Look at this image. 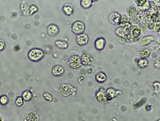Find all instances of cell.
<instances>
[{
  "label": "cell",
  "mask_w": 160,
  "mask_h": 121,
  "mask_svg": "<svg viewBox=\"0 0 160 121\" xmlns=\"http://www.w3.org/2000/svg\"><path fill=\"white\" fill-rule=\"evenodd\" d=\"M28 58L33 62H39L43 60L44 57V52L39 48H33L28 53Z\"/></svg>",
  "instance_id": "1"
},
{
  "label": "cell",
  "mask_w": 160,
  "mask_h": 121,
  "mask_svg": "<svg viewBox=\"0 0 160 121\" xmlns=\"http://www.w3.org/2000/svg\"><path fill=\"white\" fill-rule=\"evenodd\" d=\"M142 35L138 25H132L130 26L129 28V38L128 40L132 41H137L141 38Z\"/></svg>",
  "instance_id": "2"
},
{
  "label": "cell",
  "mask_w": 160,
  "mask_h": 121,
  "mask_svg": "<svg viewBox=\"0 0 160 121\" xmlns=\"http://www.w3.org/2000/svg\"><path fill=\"white\" fill-rule=\"evenodd\" d=\"M71 30L72 32L76 36L81 35L85 32V24L81 21H76L74 22L72 24Z\"/></svg>",
  "instance_id": "3"
},
{
  "label": "cell",
  "mask_w": 160,
  "mask_h": 121,
  "mask_svg": "<svg viewBox=\"0 0 160 121\" xmlns=\"http://www.w3.org/2000/svg\"><path fill=\"white\" fill-rule=\"evenodd\" d=\"M68 65L72 69H77L82 66L81 58L80 56L74 55L70 56L68 61Z\"/></svg>",
  "instance_id": "4"
},
{
  "label": "cell",
  "mask_w": 160,
  "mask_h": 121,
  "mask_svg": "<svg viewBox=\"0 0 160 121\" xmlns=\"http://www.w3.org/2000/svg\"><path fill=\"white\" fill-rule=\"evenodd\" d=\"M95 97L97 101L103 104H107L109 101L112 100L106 94V91L104 90V89H100L97 91L95 94Z\"/></svg>",
  "instance_id": "5"
},
{
  "label": "cell",
  "mask_w": 160,
  "mask_h": 121,
  "mask_svg": "<svg viewBox=\"0 0 160 121\" xmlns=\"http://www.w3.org/2000/svg\"><path fill=\"white\" fill-rule=\"evenodd\" d=\"M74 89L71 85L64 84L60 87V92L63 96H68L72 94Z\"/></svg>",
  "instance_id": "6"
},
{
  "label": "cell",
  "mask_w": 160,
  "mask_h": 121,
  "mask_svg": "<svg viewBox=\"0 0 160 121\" xmlns=\"http://www.w3.org/2000/svg\"><path fill=\"white\" fill-rule=\"evenodd\" d=\"M108 20L112 25H120L121 24V14L118 12H112L108 16Z\"/></svg>",
  "instance_id": "7"
},
{
  "label": "cell",
  "mask_w": 160,
  "mask_h": 121,
  "mask_svg": "<svg viewBox=\"0 0 160 121\" xmlns=\"http://www.w3.org/2000/svg\"><path fill=\"white\" fill-rule=\"evenodd\" d=\"M46 32L50 36L54 37L56 36L60 33V28L56 24H50L47 27Z\"/></svg>",
  "instance_id": "8"
},
{
  "label": "cell",
  "mask_w": 160,
  "mask_h": 121,
  "mask_svg": "<svg viewBox=\"0 0 160 121\" xmlns=\"http://www.w3.org/2000/svg\"><path fill=\"white\" fill-rule=\"evenodd\" d=\"M89 40L88 36L85 33L77 35L76 38V42L79 46H84L86 45L88 43Z\"/></svg>",
  "instance_id": "9"
},
{
  "label": "cell",
  "mask_w": 160,
  "mask_h": 121,
  "mask_svg": "<svg viewBox=\"0 0 160 121\" xmlns=\"http://www.w3.org/2000/svg\"><path fill=\"white\" fill-rule=\"evenodd\" d=\"M65 73V69L62 66L56 65L53 67L52 73L56 77H60L62 76Z\"/></svg>",
  "instance_id": "10"
},
{
  "label": "cell",
  "mask_w": 160,
  "mask_h": 121,
  "mask_svg": "<svg viewBox=\"0 0 160 121\" xmlns=\"http://www.w3.org/2000/svg\"><path fill=\"white\" fill-rule=\"evenodd\" d=\"M106 43V40L103 37L97 38L94 42L95 48L97 51H102L105 48Z\"/></svg>",
  "instance_id": "11"
},
{
  "label": "cell",
  "mask_w": 160,
  "mask_h": 121,
  "mask_svg": "<svg viewBox=\"0 0 160 121\" xmlns=\"http://www.w3.org/2000/svg\"><path fill=\"white\" fill-rule=\"evenodd\" d=\"M82 65L84 66L91 65L93 61V58L90 54L88 53L83 54L81 57Z\"/></svg>",
  "instance_id": "12"
},
{
  "label": "cell",
  "mask_w": 160,
  "mask_h": 121,
  "mask_svg": "<svg viewBox=\"0 0 160 121\" xmlns=\"http://www.w3.org/2000/svg\"><path fill=\"white\" fill-rule=\"evenodd\" d=\"M154 41V37L152 35L145 36L139 41V44L141 46H147Z\"/></svg>",
  "instance_id": "13"
},
{
  "label": "cell",
  "mask_w": 160,
  "mask_h": 121,
  "mask_svg": "<svg viewBox=\"0 0 160 121\" xmlns=\"http://www.w3.org/2000/svg\"><path fill=\"white\" fill-rule=\"evenodd\" d=\"M62 10L66 15L70 16L73 14L74 9L72 4L68 3L62 7Z\"/></svg>",
  "instance_id": "14"
},
{
  "label": "cell",
  "mask_w": 160,
  "mask_h": 121,
  "mask_svg": "<svg viewBox=\"0 0 160 121\" xmlns=\"http://www.w3.org/2000/svg\"><path fill=\"white\" fill-rule=\"evenodd\" d=\"M95 79L97 83L102 84L106 82L107 77L106 74L103 72H99L98 73H97L95 75Z\"/></svg>",
  "instance_id": "15"
},
{
  "label": "cell",
  "mask_w": 160,
  "mask_h": 121,
  "mask_svg": "<svg viewBox=\"0 0 160 121\" xmlns=\"http://www.w3.org/2000/svg\"><path fill=\"white\" fill-rule=\"evenodd\" d=\"M126 13H127L128 16H129L130 17L136 16L138 13L136 6L134 4L130 5L126 9Z\"/></svg>",
  "instance_id": "16"
},
{
  "label": "cell",
  "mask_w": 160,
  "mask_h": 121,
  "mask_svg": "<svg viewBox=\"0 0 160 121\" xmlns=\"http://www.w3.org/2000/svg\"><path fill=\"white\" fill-rule=\"evenodd\" d=\"M55 46L60 50H66L69 47V45L66 41L61 40H57L54 42Z\"/></svg>",
  "instance_id": "17"
},
{
  "label": "cell",
  "mask_w": 160,
  "mask_h": 121,
  "mask_svg": "<svg viewBox=\"0 0 160 121\" xmlns=\"http://www.w3.org/2000/svg\"><path fill=\"white\" fill-rule=\"evenodd\" d=\"M106 93L107 96L111 99L121 94L120 91L116 90V89L113 88H109L107 89L106 90Z\"/></svg>",
  "instance_id": "18"
},
{
  "label": "cell",
  "mask_w": 160,
  "mask_h": 121,
  "mask_svg": "<svg viewBox=\"0 0 160 121\" xmlns=\"http://www.w3.org/2000/svg\"><path fill=\"white\" fill-rule=\"evenodd\" d=\"M21 97L25 102H30L32 100L33 98V95L32 92L31 91L29 90L24 91L22 93Z\"/></svg>",
  "instance_id": "19"
},
{
  "label": "cell",
  "mask_w": 160,
  "mask_h": 121,
  "mask_svg": "<svg viewBox=\"0 0 160 121\" xmlns=\"http://www.w3.org/2000/svg\"><path fill=\"white\" fill-rule=\"evenodd\" d=\"M26 121H38L39 116L35 112H29L26 116Z\"/></svg>",
  "instance_id": "20"
},
{
  "label": "cell",
  "mask_w": 160,
  "mask_h": 121,
  "mask_svg": "<svg viewBox=\"0 0 160 121\" xmlns=\"http://www.w3.org/2000/svg\"><path fill=\"white\" fill-rule=\"evenodd\" d=\"M93 1L92 0H81L80 5L83 9H88L92 6Z\"/></svg>",
  "instance_id": "21"
},
{
  "label": "cell",
  "mask_w": 160,
  "mask_h": 121,
  "mask_svg": "<svg viewBox=\"0 0 160 121\" xmlns=\"http://www.w3.org/2000/svg\"><path fill=\"white\" fill-rule=\"evenodd\" d=\"M137 65L138 68L141 69H144L146 68L149 65V62L147 59H140L137 62Z\"/></svg>",
  "instance_id": "22"
},
{
  "label": "cell",
  "mask_w": 160,
  "mask_h": 121,
  "mask_svg": "<svg viewBox=\"0 0 160 121\" xmlns=\"http://www.w3.org/2000/svg\"><path fill=\"white\" fill-rule=\"evenodd\" d=\"M140 55L141 56L142 59H147V58L149 57L151 54V50L148 48L142 49V50L140 51Z\"/></svg>",
  "instance_id": "23"
},
{
  "label": "cell",
  "mask_w": 160,
  "mask_h": 121,
  "mask_svg": "<svg viewBox=\"0 0 160 121\" xmlns=\"http://www.w3.org/2000/svg\"><path fill=\"white\" fill-rule=\"evenodd\" d=\"M10 102V99L7 95H2L0 96V105L5 106L7 105Z\"/></svg>",
  "instance_id": "24"
},
{
  "label": "cell",
  "mask_w": 160,
  "mask_h": 121,
  "mask_svg": "<svg viewBox=\"0 0 160 121\" xmlns=\"http://www.w3.org/2000/svg\"><path fill=\"white\" fill-rule=\"evenodd\" d=\"M135 3L136 5L138 7H140L142 9H144L145 8L146 5L147 3H148V1L146 0H143V1H135Z\"/></svg>",
  "instance_id": "25"
},
{
  "label": "cell",
  "mask_w": 160,
  "mask_h": 121,
  "mask_svg": "<svg viewBox=\"0 0 160 121\" xmlns=\"http://www.w3.org/2000/svg\"><path fill=\"white\" fill-rule=\"evenodd\" d=\"M43 96L44 100L48 102H52L54 99V97L52 96V95L49 92H46L44 93Z\"/></svg>",
  "instance_id": "26"
},
{
  "label": "cell",
  "mask_w": 160,
  "mask_h": 121,
  "mask_svg": "<svg viewBox=\"0 0 160 121\" xmlns=\"http://www.w3.org/2000/svg\"><path fill=\"white\" fill-rule=\"evenodd\" d=\"M24 104V100L21 96L17 97L15 100V105L17 107H21L23 106Z\"/></svg>",
  "instance_id": "27"
},
{
  "label": "cell",
  "mask_w": 160,
  "mask_h": 121,
  "mask_svg": "<svg viewBox=\"0 0 160 121\" xmlns=\"http://www.w3.org/2000/svg\"><path fill=\"white\" fill-rule=\"evenodd\" d=\"M139 19L136 16L132 17L129 18V23L130 25H135L136 24L138 23L139 22Z\"/></svg>",
  "instance_id": "28"
},
{
  "label": "cell",
  "mask_w": 160,
  "mask_h": 121,
  "mask_svg": "<svg viewBox=\"0 0 160 121\" xmlns=\"http://www.w3.org/2000/svg\"><path fill=\"white\" fill-rule=\"evenodd\" d=\"M129 22V17L126 14H121V24H125Z\"/></svg>",
  "instance_id": "29"
},
{
  "label": "cell",
  "mask_w": 160,
  "mask_h": 121,
  "mask_svg": "<svg viewBox=\"0 0 160 121\" xmlns=\"http://www.w3.org/2000/svg\"><path fill=\"white\" fill-rule=\"evenodd\" d=\"M29 11V13L30 14V15H33L35 13H37V12H38L39 9H38V8L37 7V6L33 5L30 7Z\"/></svg>",
  "instance_id": "30"
},
{
  "label": "cell",
  "mask_w": 160,
  "mask_h": 121,
  "mask_svg": "<svg viewBox=\"0 0 160 121\" xmlns=\"http://www.w3.org/2000/svg\"><path fill=\"white\" fill-rule=\"evenodd\" d=\"M138 26H139V28L140 29V30H141L142 33L145 32L147 30V28L146 26L143 23H139Z\"/></svg>",
  "instance_id": "31"
},
{
  "label": "cell",
  "mask_w": 160,
  "mask_h": 121,
  "mask_svg": "<svg viewBox=\"0 0 160 121\" xmlns=\"http://www.w3.org/2000/svg\"><path fill=\"white\" fill-rule=\"evenodd\" d=\"M6 43L4 40L2 39H0V52L4 51L6 48Z\"/></svg>",
  "instance_id": "32"
},
{
  "label": "cell",
  "mask_w": 160,
  "mask_h": 121,
  "mask_svg": "<svg viewBox=\"0 0 160 121\" xmlns=\"http://www.w3.org/2000/svg\"><path fill=\"white\" fill-rule=\"evenodd\" d=\"M154 67L157 69L160 70V58H159L155 60L154 63Z\"/></svg>",
  "instance_id": "33"
},
{
  "label": "cell",
  "mask_w": 160,
  "mask_h": 121,
  "mask_svg": "<svg viewBox=\"0 0 160 121\" xmlns=\"http://www.w3.org/2000/svg\"><path fill=\"white\" fill-rule=\"evenodd\" d=\"M118 41H119V42L121 43V44H124L126 42H127V40L126 39L124 38H122V37H117Z\"/></svg>",
  "instance_id": "34"
},
{
  "label": "cell",
  "mask_w": 160,
  "mask_h": 121,
  "mask_svg": "<svg viewBox=\"0 0 160 121\" xmlns=\"http://www.w3.org/2000/svg\"><path fill=\"white\" fill-rule=\"evenodd\" d=\"M159 30H160V23L159 22L158 23H157L156 24V26H155V31L157 32L158 33H159Z\"/></svg>",
  "instance_id": "35"
},
{
  "label": "cell",
  "mask_w": 160,
  "mask_h": 121,
  "mask_svg": "<svg viewBox=\"0 0 160 121\" xmlns=\"http://www.w3.org/2000/svg\"><path fill=\"white\" fill-rule=\"evenodd\" d=\"M160 121V120L159 119L158 120V121Z\"/></svg>",
  "instance_id": "36"
}]
</instances>
